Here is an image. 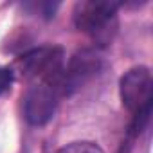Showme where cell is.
Listing matches in <instances>:
<instances>
[{
    "label": "cell",
    "mask_w": 153,
    "mask_h": 153,
    "mask_svg": "<svg viewBox=\"0 0 153 153\" xmlns=\"http://www.w3.org/2000/svg\"><path fill=\"white\" fill-rule=\"evenodd\" d=\"M117 7L119 4L110 0H83L74 7V24L97 43H110L117 27Z\"/></svg>",
    "instance_id": "1"
},
{
    "label": "cell",
    "mask_w": 153,
    "mask_h": 153,
    "mask_svg": "<svg viewBox=\"0 0 153 153\" xmlns=\"http://www.w3.org/2000/svg\"><path fill=\"white\" fill-rule=\"evenodd\" d=\"M16 68L24 78L56 83L59 88V78L63 74V51L59 47L33 49L16 61Z\"/></svg>",
    "instance_id": "2"
},
{
    "label": "cell",
    "mask_w": 153,
    "mask_h": 153,
    "mask_svg": "<svg viewBox=\"0 0 153 153\" xmlns=\"http://www.w3.org/2000/svg\"><path fill=\"white\" fill-rule=\"evenodd\" d=\"M103 68V58L94 49H81L78 51L68 61L67 68L59 78V94L70 96L76 90H79L87 81Z\"/></svg>",
    "instance_id": "3"
},
{
    "label": "cell",
    "mask_w": 153,
    "mask_h": 153,
    "mask_svg": "<svg viewBox=\"0 0 153 153\" xmlns=\"http://www.w3.org/2000/svg\"><path fill=\"white\" fill-rule=\"evenodd\" d=\"M59 88L56 83L49 81H36L25 94L24 99V112L25 119L33 126H42L51 121L56 112Z\"/></svg>",
    "instance_id": "4"
},
{
    "label": "cell",
    "mask_w": 153,
    "mask_h": 153,
    "mask_svg": "<svg viewBox=\"0 0 153 153\" xmlns=\"http://www.w3.org/2000/svg\"><path fill=\"white\" fill-rule=\"evenodd\" d=\"M151 88H153V81H151V72L146 67H133L130 68L119 83V90H121V99L123 105L130 110V112H139L144 106L151 105Z\"/></svg>",
    "instance_id": "5"
},
{
    "label": "cell",
    "mask_w": 153,
    "mask_h": 153,
    "mask_svg": "<svg viewBox=\"0 0 153 153\" xmlns=\"http://www.w3.org/2000/svg\"><path fill=\"white\" fill-rule=\"evenodd\" d=\"M58 153H105L96 142H88V140H81V142H72L63 146Z\"/></svg>",
    "instance_id": "6"
},
{
    "label": "cell",
    "mask_w": 153,
    "mask_h": 153,
    "mask_svg": "<svg viewBox=\"0 0 153 153\" xmlns=\"http://www.w3.org/2000/svg\"><path fill=\"white\" fill-rule=\"evenodd\" d=\"M149 114H151V105H148L142 110H139V112L133 114V123H131V133L133 135H137V133H140L144 130V126L149 121Z\"/></svg>",
    "instance_id": "7"
},
{
    "label": "cell",
    "mask_w": 153,
    "mask_h": 153,
    "mask_svg": "<svg viewBox=\"0 0 153 153\" xmlns=\"http://www.w3.org/2000/svg\"><path fill=\"white\" fill-rule=\"evenodd\" d=\"M15 79V72L9 67H0V94H4Z\"/></svg>",
    "instance_id": "8"
}]
</instances>
